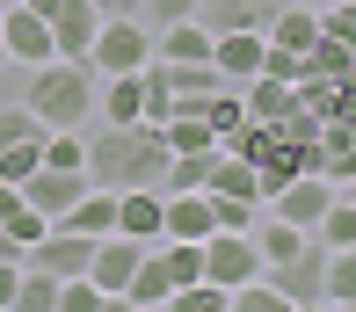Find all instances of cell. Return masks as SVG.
<instances>
[{"label":"cell","instance_id":"cell-12","mask_svg":"<svg viewBox=\"0 0 356 312\" xmlns=\"http://www.w3.org/2000/svg\"><path fill=\"white\" fill-rule=\"evenodd\" d=\"M284 15V0H197V22L225 37V29H269Z\"/></svg>","mask_w":356,"mask_h":312},{"label":"cell","instance_id":"cell-11","mask_svg":"<svg viewBox=\"0 0 356 312\" xmlns=\"http://www.w3.org/2000/svg\"><path fill=\"white\" fill-rule=\"evenodd\" d=\"M262 58H269V29H225V37L211 44V65L233 80V88L262 73Z\"/></svg>","mask_w":356,"mask_h":312},{"label":"cell","instance_id":"cell-8","mask_svg":"<svg viewBox=\"0 0 356 312\" xmlns=\"http://www.w3.org/2000/svg\"><path fill=\"white\" fill-rule=\"evenodd\" d=\"M95 182H88V174H80V167H37V174H29V182H22V204H37L44 211V218H66V211L80 204V196H88Z\"/></svg>","mask_w":356,"mask_h":312},{"label":"cell","instance_id":"cell-4","mask_svg":"<svg viewBox=\"0 0 356 312\" xmlns=\"http://www.w3.org/2000/svg\"><path fill=\"white\" fill-rule=\"evenodd\" d=\"M327 254H334L327 240H305L291 261H277V269H262V276H269L298 312H313V305H327Z\"/></svg>","mask_w":356,"mask_h":312},{"label":"cell","instance_id":"cell-39","mask_svg":"<svg viewBox=\"0 0 356 312\" xmlns=\"http://www.w3.org/2000/svg\"><path fill=\"white\" fill-rule=\"evenodd\" d=\"M305 8H334V0H305Z\"/></svg>","mask_w":356,"mask_h":312},{"label":"cell","instance_id":"cell-40","mask_svg":"<svg viewBox=\"0 0 356 312\" xmlns=\"http://www.w3.org/2000/svg\"><path fill=\"white\" fill-rule=\"evenodd\" d=\"M0 65H8V37H0Z\"/></svg>","mask_w":356,"mask_h":312},{"label":"cell","instance_id":"cell-23","mask_svg":"<svg viewBox=\"0 0 356 312\" xmlns=\"http://www.w3.org/2000/svg\"><path fill=\"white\" fill-rule=\"evenodd\" d=\"M160 138H168V153H211L218 131L204 124V109H175V117L160 124Z\"/></svg>","mask_w":356,"mask_h":312},{"label":"cell","instance_id":"cell-38","mask_svg":"<svg viewBox=\"0 0 356 312\" xmlns=\"http://www.w3.org/2000/svg\"><path fill=\"white\" fill-rule=\"evenodd\" d=\"M15 204H22V189H15V182H0V218H8Z\"/></svg>","mask_w":356,"mask_h":312},{"label":"cell","instance_id":"cell-13","mask_svg":"<svg viewBox=\"0 0 356 312\" xmlns=\"http://www.w3.org/2000/svg\"><path fill=\"white\" fill-rule=\"evenodd\" d=\"M160 73H168V88H175V109H204V95L233 88L211 58H160Z\"/></svg>","mask_w":356,"mask_h":312},{"label":"cell","instance_id":"cell-33","mask_svg":"<svg viewBox=\"0 0 356 312\" xmlns=\"http://www.w3.org/2000/svg\"><path fill=\"white\" fill-rule=\"evenodd\" d=\"M124 15H138V22L168 29V22H189V15H197V0H124Z\"/></svg>","mask_w":356,"mask_h":312},{"label":"cell","instance_id":"cell-32","mask_svg":"<svg viewBox=\"0 0 356 312\" xmlns=\"http://www.w3.org/2000/svg\"><path fill=\"white\" fill-rule=\"evenodd\" d=\"M37 167H44V138H22V145H8V153H0V182H15V189H22Z\"/></svg>","mask_w":356,"mask_h":312},{"label":"cell","instance_id":"cell-18","mask_svg":"<svg viewBox=\"0 0 356 312\" xmlns=\"http://www.w3.org/2000/svg\"><path fill=\"white\" fill-rule=\"evenodd\" d=\"M102 117L109 124H138L145 117V73H102Z\"/></svg>","mask_w":356,"mask_h":312},{"label":"cell","instance_id":"cell-22","mask_svg":"<svg viewBox=\"0 0 356 312\" xmlns=\"http://www.w3.org/2000/svg\"><path fill=\"white\" fill-rule=\"evenodd\" d=\"M58 225H73V233H95V240H102V233H117V189H88V196H80V204H73Z\"/></svg>","mask_w":356,"mask_h":312},{"label":"cell","instance_id":"cell-30","mask_svg":"<svg viewBox=\"0 0 356 312\" xmlns=\"http://www.w3.org/2000/svg\"><path fill=\"white\" fill-rule=\"evenodd\" d=\"M204 124H211L218 138L248 124V102H240V88H218V95H204Z\"/></svg>","mask_w":356,"mask_h":312},{"label":"cell","instance_id":"cell-28","mask_svg":"<svg viewBox=\"0 0 356 312\" xmlns=\"http://www.w3.org/2000/svg\"><path fill=\"white\" fill-rule=\"evenodd\" d=\"M313 240H327V247H356V204L342 189H334V204H327V218L313 225Z\"/></svg>","mask_w":356,"mask_h":312},{"label":"cell","instance_id":"cell-6","mask_svg":"<svg viewBox=\"0 0 356 312\" xmlns=\"http://www.w3.org/2000/svg\"><path fill=\"white\" fill-rule=\"evenodd\" d=\"M0 37H8V65H44L58 58V37H51V15H37L29 0H15V8H0Z\"/></svg>","mask_w":356,"mask_h":312},{"label":"cell","instance_id":"cell-1","mask_svg":"<svg viewBox=\"0 0 356 312\" xmlns=\"http://www.w3.org/2000/svg\"><path fill=\"white\" fill-rule=\"evenodd\" d=\"M168 138H160V124H102L88 138V182L95 189H160L168 182Z\"/></svg>","mask_w":356,"mask_h":312},{"label":"cell","instance_id":"cell-10","mask_svg":"<svg viewBox=\"0 0 356 312\" xmlns=\"http://www.w3.org/2000/svg\"><path fill=\"white\" fill-rule=\"evenodd\" d=\"M102 15H109L102 0H51V37H58V51H66V58H88Z\"/></svg>","mask_w":356,"mask_h":312},{"label":"cell","instance_id":"cell-3","mask_svg":"<svg viewBox=\"0 0 356 312\" xmlns=\"http://www.w3.org/2000/svg\"><path fill=\"white\" fill-rule=\"evenodd\" d=\"M153 51H160L153 22H138V15L109 8L102 29H95V44H88V65H95V73H145V65H153Z\"/></svg>","mask_w":356,"mask_h":312},{"label":"cell","instance_id":"cell-17","mask_svg":"<svg viewBox=\"0 0 356 312\" xmlns=\"http://www.w3.org/2000/svg\"><path fill=\"white\" fill-rule=\"evenodd\" d=\"M211 196H240V204H262V167L218 145V167H211Z\"/></svg>","mask_w":356,"mask_h":312},{"label":"cell","instance_id":"cell-25","mask_svg":"<svg viewBox=\"0 0 356 312\" xmlns=\"http://www.w3.org/2000/svg\"><path fill=\"white\" fill-rule=\"evenodd\" d=\"M15 312H58V276L22 261V290H15Z\"/></svg>","mask_w":356,"mask_h":312},{"label":"cell","instance_id":"cell-21","mask_svg":"<svg viewBox=\"0 0 356 312\" xmlns=\"http://www.w3.org/2000/svg\"><path fill=\"white\" fill-rule=\"evenodd\" d=\"M349 73H356V51L334 44V37H320L313 51H298V80H349ZM298 80H291V88H298Z\"/></svg>","mask_w":356,"mask_h":312},{"label":"cell","instance_id":"cell-19","mask_svg":"<svg viewBox=\"0 0 356 312\" xmlns=\"http://www.w3.org/2000/svg\"><path fill=\"white\" fill-rule=\"evenodd\" d=\"M269 44H284V51H313V44H320V8L284 0V15L269 22Z\"/></svg>","mask_w":356,"mask_h":312},{"label":"cell","instance_id":"cell-36","mask_svg":"<svg viewBox=\"0 0 356 312\" xmlns=\"http://www.w3.org/2000/svg\"><path fill=\"white\" fill-rule=\"evenodd\" d=\"M277 131H284L291 145H313V138H320V131H327V124H320V117H313V109H305V102H291V117H284Z\"/></svg>","mask_w":356,"mask_h":312},{"label":"cell","instance_id":"cell-2","mask_svg":"<svg viewBox=\"0 0 356 312\" xmlns=\"http://www.w3.org/2000/svg\"><path fill=\"white\" fill-rule=\"evenodd\" d=\"M22 102L37 109L51 131H80L102 109V73H95L88 58H44V65H29V80H22Z\"/></svg>","mask_w":356,"mask_h":312},{"label":"cell","instance_id":"cell-37","mask_svg":"<svg viewBox=\"0 0 356 312\" xmlns=\"http://www.w3.org/2000/svg\"><path fill=\"white\" fill-rule=\"evenodd\" d=\"M15 290H22V261H0V312H15Z\"/></svg>","mask_w":356,"mask_h":312},{"label":"cell","instance_id":"cell-14","mask_svg":"<svg viewBox=\"0 0 356 312\" xmlns=\"http://www.w3.org/2000/svg\"><path fill=\"white\" fill-rule=\"evenodd\" d=\"M117 233L160 240L168 233V189H117Z\"/></svg>","mask_w":356,"mask_h":312},{"label":"cell","instance_id":"cell-35","mask_svg":"<svg viewBox=\"0 0 356 312\" xmlns=\"http://www.w3.org/2000/svg\"><path fill=\"white\" fill-rule=\"evenodd\" d=\"M320 37H334V44H349V51H356V0L320 8Z\"/></svg>","mask_w":356,"mask_h":312},{"label":"cell","instance_id":"cell-7","mask_svg":"<svg viewBox=\"0 0 356 312\" xmlns=\"http://www.w3.org/2000/svg\"><path fill=\"white\" fill-rule=\"evenodd\" d=\"M327 204H334V182H327V174H313V167L291 174V182L269 196V211H277V218H291V225H305V233L327 218Z\"/></svg>","mask_w":356,"mask_h":312},{"label":"cell","instance_id":"cell-24","mask_svg":"<svg viewBox=\"0 0 356 312\" xmlns=\"http://www.w3.org/2000/svg\"><path fill=\"white\" fill-rule=\"evenodd\" d=\"M153 37H160V51L153 58H211V29H204L197 22V15H189V22H168V29H153Z\"/></svg>","mask_w":356,"mask_h":312},{"label":"cell","instance_id":"cell-31","mask_svg":"<svg viewBox=\"0 0 356 312\" xmlns=\"http://www.w3.org/2000/svg\"><path fill=\"white\" fill-rule=\"evenodd\" d=\"M44 167H80L88 174V138L80 131H44Z\"/></svg>","mask_w":356,"mask_h":312},{"label":"cell","instance_id":"cell-41","mask_svg":"<svg viewBox=\"0 0 356 312\" xmlns=\"http://www.w3.org/2000/svg\"><path fill=\"white\" fill-rule=\"evenodd\" d=\"M102 8H109V0H102Z\"/></svg>","mask_w":356,"mask_h":312},{"label":"cell","instance_id":"cell-34","mask_svg":"<svg viewBox=\"0 0 356 312\" xmlns=\"http://www.w3.org/2000/svg\"><path fill=\"white\" fill-rule=\"evenodd\" d=\"M175 117V88H168V73H160V58L145 65V124H168Z\"/></svg>","mask_w":356,"mask_h":312},{"label":"cell","instance_id":"cell-5","mask_svg":"<svg viewBox=\"0 0 356 312\" xmlns=\"http://www.w3.org/2000/svg\"><path fill=\"white\" fill-rule=\"evenodd\" d=\"M204 276L211 284H248V276H262V247H254V225L248 233H233V225H211L204 233Z\"/></svg>","mask_w":356,"mask_h":312},{"label":"cell","instance_id":"cell-9","mask_svg":"<svg viewBox=\"0 0 356 312\" xmlns=\"http://www.w3.org/2000/svg\"><path fill=\"white\" fill-rule=\"evenodd\" d=\"M22 261H37V269H51L58 284L66 276H88V261H95V233H73V225H51V233L37 240Z\"/></svg>","mask_w":356,"mask_h":312},{"label":"cell","instance_id":"cell-16","mask_svg":"<svg viewBox=\"0 0 356 312\" xmlns=\"http://www.w3.org/2000/svg\"><path fill=\"white\" fill-rule=\"evenodd\" d=\"M240 102H248L254 124H284L291 102H298V88H291V80H277V73H254V80H240Z\"/></svg>","mask_w":356,"mask_h":312},{"label":"cell","instance_id":"cell-20","mask_svg":"<svg viewBox=\"0 0 356 312\" xmlns=\"http://www.w3.org/2000/svg\"><path fill=\"white\" fill-rule=\"evenodd\" d=\"M175 298V276H168V261H160V240L145 247V261H138V276L124 284V305H168Z\"/></svg>","mask_w":356,"mask_h":312},{"label":"cell","instance_id":"cell-15","mask_svg":"<svg viewBox=\"0 0 356 312\" xmlns=\"http://www.w3.org/2000/svg\"><path fill=\"white\" fill-rule=\"evenodd\" d=\"M211 225H218V211L204 189H168V233L160 240H204Z\"/></svg>","mask_w":356,"mask_h":312},{"label":"cell","instance_id":"cell-27","mask_svg":"<svg viewBox=\"0 0 356 312\" xmlns=\"http://www.w3.org/2000/svg\"><path fill=\"white\" fill-rule=\"evenodd\" d=\"M327 305L356 312V247H334L327 254Z\"/></svg>","mask_w":356,"mask_h":312},{"label":"cell","instance_id":"cell-29","mask_svg":"<svg viewBox=\"0 0 356 312\" xmlns=\"http://www.w3.org/2000/svg\"><path fill=\"white\" fill-rule=\"evenodd\" d=\"M44 131H51V124H44L29 102H8V109H0V153H8V145H22V138H44Z\"/></svg>","mask_w":356,"mask_h":312},{"label":"cell","instance_id":"cell-26","mask_svg":"<svg viewBox=\"0 0 356 312\" xmlns=\"http://www.w3.org/2000/svg\"><path fill=\"white\" fill-rule=\"evenodd\" d=\"M211 167H218V145H211V153H175L160 189H211Z\"/></svg>","mask_w":356,"mask_h":312}]
</instances>
